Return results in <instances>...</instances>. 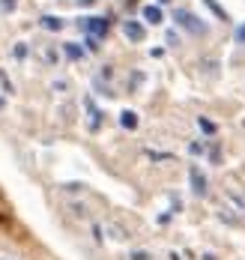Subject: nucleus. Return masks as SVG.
<instances>
[{
    "instance_id": "nucleus-16",
    "label": "nucleus",
    "mask_w": 245,
    "mask_h": 260,
    "mask_svg": "<svg viewBox=\"0 0 245 260\" xmlns=\"http://www.w3.org/2000/svg\"><path fill=\"white\" fill-rule=\"evenodd\" d=\"M0 3H3V9H12L15 6V0H0Z\"/></svg>"
},
{
    "instance_id": "nucleus-2",
    "label": "nucleus",
    "mask_w": 245,
    "mask_h": 260,
    "mask_svg": "<svg viewBox=\"0 0 245 260\" xmlns=\"http://www.w3.org/2000/svg\"><path fill=\"white\" fill-rule=\"evenodd\" d=\"M177 24H180V27H186V30H189V33H194V36H200V33L206 30V27L200 24V21H197V18L191 15V12H183V9L177 12Z\"/></svg>"
},
{
    "instance_id": "nucleus-7",
    "label": "nucleus",
    "mask_w": 245,
    "mask_h": 260,
    "mask_svg": "<svg viewBox=\"0 0 245 260\" xmlns=\"http://www.w3.org/2000/svg\"><path fill=\"white\" fill-rule=\"evenodd\" d=\"M120 126H123V129H137V114L135 111H123V114H120Z\"/></svg>"
},
{
    "instance_id": "nucleus-6",
    "label": "nucleus",
    "mask_w": 245,
    "mask_h": 260,
    "mask_svg": "<svg viewBox=\"0 0 245 260\" xmlns=\"http://www.w3.org/2000/svg\"><path fill=\"white\" fill-rule=\"evenodd\" d=\"M39 24L45 27V30H51V33H60V30H63V18H57V15H42Z\"/></svg>"
},
{
    "instance_id": "nucleus-11",
    "label": "nucleus",
    "mask_w": 245,
    "mask_h": 260,
    "mask_svg": "<svg viewBox=\"0 0 245 260\" xmlns=\"http://www.w3.org/2000/svg\"><path fill=\"white\" fill-rule=\"evenodd\" d=\"M203 3H206V6H209V9H213V12H216L218 18H221V21H227V15H224V9H221V6H218L216 0H203Z\"/></svg>"
},
{
    "instance_id": "nucleus-14",
    "label": "nucleus",
    "mask_w": 245,
    "mask_h": 260,
    "mask_svg": "<svg viewBox=\"0 0 245 260\" xmlns=\"http://www.w3.org/2000/svg\"><path fill=\"white\" fill-rule=\"evenodd\" d=\"M96 42H99V39H93V36H87V48H90V51H96V48H99Z\"/></svg>"
},
{
    "instance_id": "nucleus-8",
    "label": "nucleus",
    "mask_w": 245,
    "mask_h": 260,
    "mask_svg": "<svg viewBox=\"0 0 245 260\" xmlns=\"http://www.w3.org/2000/svg\"><path fill=\"white\" fill-rule=\"evenodd\" d=\"M84 105H87V111H90V129L96 132V129H99V123H102V114L96 111V105L90 102V99H87V102H84Z\"/></svg>"
},
{
    "instance_id": "nucleus-15",
    "label": "nucleus",
    "mask_w": 245,
    "mask_h": 260,
    "mask_svg": "<svg viewBox=\"0 0 245 260\" xmlns=\"http://www.w3.org/2000/svg\"><path fill=\"white\" fill-rule=\"evenodd\" d=\"M236 39H239V42H245V24L236 27Z\"/></svg>"
},
{
    "instance_id": "nucleus-1",
    "label": "nucleus",
    "mask_w": 245,
    "mask_h": 260,
    "mask_svg": "<svg viewBox=\"0 0 245 260\" xmlns=\"http://www.w3.org/2000/svg\"><path fill=\"white\" fill-rule=\"evenodd\" d=\"M81 27L87 30V36H93V39H102L108 33V21L105 18H84Z\"/></svg>"
},
{
    "instance_id": "nucleus-9",
    "label": "nucleus",
    "mask_w": 245,
    "mask_h": 260,
    "mask_svg": "<svg viewBox=\"0 0 245 260\" xmlns=\"http://www.w3.org/2000/svg\"><path fill=\"white\" fill-rule=\"evenodd\" d=\"M63 48H66V57H69V60H81V57H84V51L75 45V42H66Z\"/></svg>"
},
{
    "instance_id": "nucleus-3",
    "label": "nucleus",
    "mask_w": 245,
    "mask_h": 260,
    "mask_svg": "<svg viewBox=\"0 0 245 260\" xmlns=\"http://www.w3.org/2000/svg\"><path fill=\"white\" fill-rule=\"evenodd\" d=\"M189 180H191L194 194H200V198H203V194H206V177L200 174V168H197V165H191V168H189Z\"/></svg>"
},
{
    "instance_id": "nucleus-4",
    "label": "nucleus",
    "mask_w": 245,
    "mask_h": 260,
    "mask_svg": "<svg viewBox=\"0 0 245 260\" xmlns=\"http://www.w3.org/2000/svg\"><path fill=\"white\" fill-rule=\"evenodd\" d=\"M123 33H126L132 42H144V36H147V30H144L141 21H126V24H123Z\"/></svg>"
},
{
    "instance_id": "nucleus-17",
    "label": "nucleus",
    "mask_w": 245,
    "mask_h": 260,
    "mask_svg": "<svg viewBox=\"0 0 245 260\" xmlns=\"http://www.w3.org/2000/svg\"><path fill=\"white\" fill-rule=\"evenodd\" d=\"M200 260H216V257H213V254H203V257H200Z\"/></svg>"
},
{
    "instance_id": "nucleus-10",
    "label": "nucleus",
    "mask_w": 245,
    "mask_h": 260,
    "mask_svg": "<svg viewBox=\"0 0 245 260\" xmlns=\"http://www.w3.org/2000/svg\"><path fill=\"white\" fill-rule=\"evenodd\" d=\"M197 126H200V132H206V135H216V123L206 120V117H197Z\"/></svg>"
},
{
    "instance_id": "nucleus-18",
    "label": "nucleus",
    "mask_w": 245,
    "mask_h": 260,
    "mask_svg": "<svg viewBox=\"0 0 245 260\" xmlns=\"http://www.w3.org/2000/svg\"><path fill=\"white\" fill-rule=\"evenodd\" d=\"M170 260H180V254H170Z\"/></svg>"
},
{
    "instance_id": "nucleus-19",
    "label": "nucleus",
    "mask_w": 245,
    "mask_h": 260,
    "mask_svg": "<svg viewBox=\"0 0 245 260\" xmlns=\"http://www.w3.org/2000/svg\"><path fill=\"white\" fill-rule=\"evenodd\" d=\"M159 3H170V0H159Z\"/></svg>"
},
{
    "instance_id": "nucleus-12",
    "label": "nucleus",
    "mask_w": 245,
    "mask_h": 260,
    "mask_svg": "<svg viewBox=\"0 0 245 260\" xmlns=\"http://www.w3.org/2000/svg\"><path fill=\"white\" fill-rule=\"evenodd\" d=\"M15 57L24 60V57H27V45H15Z\"/></svg>"
},
{
    "instance_id": "nucleus-20",
    "label": "nucleus",
    "mask_w": 245,
    "mask_h": 260,
    "mask_svg": "<svg viewBox=\"0 0 245 260\" xmlns=\"http://www.w3.org/2000/svg\"><path fill=\"white\" fill-rule=\"evenodd\" d=\"M0 108H3V99H0Z\"/></svg>"
},
{
    "instance_id": "nucleus-13",
    "label": "nucleus",
    "mask_w": 245,
    "mask_h": 260,
    "mask_svg": "<svg viewBox=\"0 0 245 260\" xmlns=\"http://www.w3.org/2000/svg\"><path fill=\"white\" fill-rule=\"evenodd\" d=\"M132 260H150V254L147 251H132Z\"/></svg>"
},
{
    "instance_id": "nucleus-5",
    "label": "nucleus",
    "mask_w": 245,
    "mask_h": 260,
    "mask_svg": "<svg viewBox=\"0 0 245 260\" xmlns=\"http://www.w3.org/2000/svg\"><path fill=\"white\" fill-rule=\"evenodd\" d=\"M141 15H144V21H147V24H162V21H164V15H162V9H159V6H144V12H141Z\"/></svg>"
}]
</instances>
